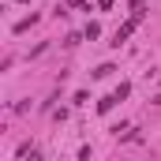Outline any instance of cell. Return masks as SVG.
<instances>
[{
  "instance_id": "6da1fadb",
  "label": "cell",
  "mask_w": 161,
  "mask_h": 161,
  "mask_svg": "<svg viewBox=\"0 0 161 161\" xmlns=\"http://www.w3.org/2000/svg\"><path fill=\"white\" fill-rule=\"evenodd\" d=\"M135 26H139V23H135V19H127V23H124L120 30L113 34V41H109V45H116V49H120L124 41H127V38H131V34H135Z\"/></svg>"
},
{
  "instance_id": "7a4b0ae2",
  "label": "cell",
  "mask_w": 161,
  "mask_h": 161,
  "mask_svg": "<svg viewBox=\"0 0 161 161\" xmlns=\"http://www.w3.org/2000/svg\"><path fill=\"white\" fill-rule=\"evenodd\" d=\"M113 109H116V94H105L97 101V113H113Z\"/></svg>"
},
{
  "instance_id": "3957f363",
  "label": "cell",
  "mask_w": 161,
  "mask_h": 161,
  "mask_svg": "<svg viewBox=\"0 0 161 161\" xmlns=\"http://www.w3.org/2000/svg\"><path fill=\"white\" fill-rule=\"evenodd\" d=\"M34 23H38V15H26V19H19V23H15V34H26Z\"/></svg>"
},
{
  "instance_id": "277c9868",
  "label": "cell",
  "mask_w": 161,
  "mask_h": 161,
  "mask_svg": "<svg viewBox=\"0 0 161 161\" xmlns=\"http://www.w3.org/2000/svg\"><path fill=\"white\" fill-rule=\"evenodd\" d=\"M113 71H116V64H97V68H94V79H109Z\"/></svg>"
},
{
  "instance_id": "5b68a950",
  "label": "cell",
  "mask_w": 161,
  "mask_h": 161,
  "mask_svg": "<svg viewBox=\"0 0 161 161\" xmlns=\"http://www.w3.org/2000/svg\"><path fill=\"white\" fill-rule=\"evenodd\" d=\"M82 34L94 41V38H101V26H97V23H86V30H82Z\"/></svg>"
},
{
  "instance_id": "8992f818",
  "label": "cell",
  "mask_w": 161,
  "mask_h": 161,
  "mask_svg": "<svg viewBox=\"0 0 161 161\" xmlns=\"http://www.w3.org/2000/svg\"><path fill=\"white\" fill-rule=\"evenodd\" d=\"M113 94H116V101H124V97H127V94H131V82H120V86H116V90H113Z\"/></svg>"
},
{
  "instance_id": "52a82bcc",
  "label": "cell",
  "mask_w": 161,
  "mask_h": 161,
  "mask_svg": "<svg viewBox=\"0 0 161 161\" xmlns=\"http://www.w3.org/2000/svg\"><path fill=\"white\" fill-rule=\"evenodd\" d=\"M82 38H86V34H68V38H64V45H68V49H75Z\"/></svg>"
},
{
  "instance_id": "ba28073f",
  "label": "cell",
  "mask_w": 161,
  "mask_h": 161,
  "mask_svg": "<svg viewBox=\"0 0 161 161\" xmlns=\"http://www.w3.org/2000/svg\"><path fill=\"white\" fill-rule=\"evenodd\" d=\"M127 4H131V11H142L146 8V0H127Z\"/></svg>"
},
{
  "instance_id": "9c48e42d",
  "label": "cell",
  "mask_w": 161,
  "mask_h": 161,
  "mask_svg": "<svg viewBox=\"0 0 161 161\" xmlns=\"http://www.w3.org/2000/svg\"><path fill=\"white\" fill-rule=\"evenodd\" d=\"M97 8H101V11H109V8H113V0H97Z\"/></svg>"
},
{
  "instance_id": "30bf717a",
  "label": "cell",
  "mask_w": 161,
  "mask_h": 161,
  "mask_svg": "<svg viewBox=\"0 0 161 161\" xmlns=\"http://www.w3.org/2000/svg\"><path fill=\"white\" fill-rule=\"evenodd\" d=\"M68 4H71V8H82V4H86V0H68Z\"/></svg>"
}]
</instances>
